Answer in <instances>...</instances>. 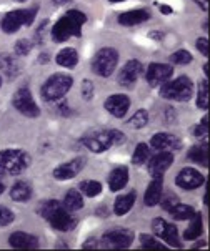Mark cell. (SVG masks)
<instances>
[{
  "label": "cell",
  "mask_w": 210,
  "mask_h": 251,
  "mask_svg": "<svg viewBox=\"0 0 210 251\" xmlns=\"http://www.w3.org/2000/svg\"><path fill=\"white\" fill-rule=\"evenodd\" d=\"M40 216L45 218L52 225V228L59 229V231H70L75 226V218L70 215V211L63 206V203L55 201V200H49L40 205Z\"/></svg>",
  "instance_id": "1"
},
{
  "label": "cell",
  "mask_w": 210,
  "mask_h": 251,
  "mask_svg": "<svg viewBox=\"0 0 210 251\" xmlns=\"http://www.w3.org/2000/svg\"><path fill=\"white\" fill-rule=\"evenodd\" d=\"M87 17L85 14L79 10H70L67 12L52 28V40L60 44V42H65L70 37H80L82 33V25L85 24Z\"/></svg>",
  "instance_id": "2"
},
{
  "label": "cell",
  "mask_w": 210,
  "mask_h": 251,
  "mask_svg": "<svg viewBox=\"0 0 210 251\" xmlns=\"http://www.w3.org/2000/svg\"><path fill=\"white\" fill-rule=\"evenodd\" d=\"M82 142L90 151L102 153V151L109 150L110 147L122 145L125 142V137H123V133L119 130H97V131H92V133L85 135Z\"/></svg>",
  "instance_id": "3"
},
{
  "label": "cell",
  "mask_w": 210,
  "mask_h": 251,
  "mask_svg": "<svg viewBox=\"0 0 210 251\" xmlns=\"http://www.w3.org/2000/svg\"><path fill=\"white\" fill-rule=\"evenodd\" d=\"M30 156L22 150H3L0 151V175H20L29 168Z\"/></svg>",
  "instance_id": "4"
},
{
  "label": "cell",
  "mask_w": 210,
  "mask_h": 251,
  "mask_svg": "<svg viewBox=\"0 0 210 251\" xmlns=\"http://www.w3.org/2000/svg\"><path fill=\"white\" fill-rule=\"evenodd\" d=\"M162 99L174 101H187L194 95V83L187 76H177L175 80H167L160 88Z\"/></svg>",
  "instance_id": "5"
},
{
  "label": "cell",
  "mask_w": 210,
  "mask_h": 251,
  "mask_svg": "<svg viewBox=\"0 0 210 251\" xmlns=\"http://www.w3.org/2000/svg\"><path fill=\"white\" fill-rule=\"evenodd\" d=\"M74 85V78L67 74H54L47 78V82L42 85V97L49 101L60 100L67 95V92Z\"/></svg>",
  "instance_id": "6"
},
{
  "label": "cell",
  "mask_w": 210,
  "mask_h": 251,
  "mask_svg": "<svg viewBox=\"0 0 210 251\" xmlns=\"http://www.w3.org/2000/svg\"><path fill=\"white\" fill-rule=\"evenodd\" d=\"M37 10H38L37 7H32V8H19V10L8 12L2 19V30L5 33H15L24 25L30 27L33 24V20H35Z\"/></svg>",
  "instance_id": "7"
},
{
  "label": "cell",
  "mask_w": 210,
  "mask_h": 251,
  "mask_svg": "<svg viewBox=\"0 0 210 251\" xmlns=\"http://www.w3.org/2000/svg\"><path fill=\"white\" fill-rule=\"evenodd\" d=\"M119 63V52L112 47H104L92 58V72L98 76H110Z\"/></svg>",
  "instance_id": "8"
},
{
  "label": "cell",
  "mask_w": 210,
  "mask_h": 251,
  "mask_svg": "<svg viewBox=\"0 0 210 251\" xmlns=\"http://www.w3.org/2000/svg\"><path fill=\"white\" fill-rule=\"evenodd\" d=\"M102 246L112 250H122L128 248L134 241V233L125 228H114L110 231H105L102 236Z\"/></svg>",
  "instance_id": "9"
},
{
  "label": "cell",
  "mask_w": 210,
  "mask_h": 251,
  "mask_svg": "<svg viewBox=\"0 0 210 251\" xmlns=\"http://www.w3.org/2000/svg\"><path fill=\"white\" fill-rule=\"evenodd\" d=\"M14 107L29 118H35L40 115V108L37 107L35 100H33V97H32V92H30L27 87H22L15 92Z\"/></svg>",
  "instance_id": "10"
},
{
  "label": "cell",
  "mask_w": 210,
  "mask_h": 251,
  "mask_svg": "<svg viewBox=\"0 0 210 251\" xmlns=\"http://www.w3.org/2000/svg\"><path fill=\"white\" fill-rule=\"evenodd\" d=\"M174 69L170 65H165V63H150L147 67V72H145V78L150 87H158L164 82L172 76Z\"/></svg>",
  "instance_id": "11"
},
{
  "label": "cell",
  "mask_w": 210,
  "mask_h": 251,
  "mask_svg": "<svg viewBox=\"0 0 210 251\" xmlns=\"http://www.w3.org/2000/svg\"><path fill=\"white\" fill-rule=\"evenodd\" d=\"M205 181L204 175L200 172H197L195 168H183L180 170V173L175 178V183L177 186L183 190H195L199 186H202Z\"/></svg>",
  "instance_id": "12"
},
{
  "label": "cell",
  "mask_w": 210,
  "mask_h": 251,
  "mask_svg": "<svg viewBox=\"0 0 210 251\" xmlns=\"http://www.w3.org/2000/svg\"><path fill=\"white\" fill-rule=\"evenodd\" d=\"M172 161H174V155L170 151H158L149 161V173L152 175V178L164 176V173L170 168Z\"/></svg>",
  "instance_id": "13"
},
{
  "label": "cell",
  "mask_w": 210,
  "mask_h": 251,
  "mask_svg": "<svg viewBox=\"0 0 210 251\" xmlns=\"http://www.w3.org/2000/svg\"><path fill=\"white\" fill-rule=\"evenodd\" d=\"M128 108H130V99L123 93H115V95H110L105 100V110L117 118L125 117Z\"/></svg>",
  "instance_id": "14"
},
{
  "label": "cell",
  "mask_w": 210,
  "mask_h": 251,
  "mask_svg": "<svg viewBox=\"0 0 210 251\" xmlns=\"http://www.w3.org/2000/svg\"><path fill=\"white\" fill-rule=\"evenodd\" d=\"M85 161L82 158H75V160H70L67 163H62L60 167H57L54 170V178L55 180H60V181H65V180H72L82 172Z\"/></svg>",
  "instance_id": "15"
},
{
  "label": "cell",
  "mask_w": 210,
  "mask_h": 251,
  "mask_svg": "<svg viewBox=\"0 0 210 251\" xmlns=\"http://www.w3.org/2000/svg\"><path fill=\"white\" fill-rule=\"evenodd\" d=\"M142 70H144V67L139 60H128L125 65H123V69L119 75V83L132 87V85L137 82V78L140 76V74H142Z\"/></svg>",
  "instance_id": "16"
},
{
  "label": "cell",
  "mask_w": 210,
  "mask_h": 251,
  "mask_svg": "<svg viewBox=\"0 0 210 251\" xmlns=\"http://www.w3.org/2000/svg\"><path fill=\"white\" fill-rule=\"evenodd\" d=\"M162 193H164V176L153 178L152 183L147 186V191L144 195V201L147 206H155L158 205L162 198Z\"/></svg>",
  "instance_id": "17"
},
{
  "label": "cell",
  "mask_w": 210,
  "mask_h": 251,
  "mask_svg": "<svg viewBox=\"0 0 210 251\" xmlns=\"http://www.w3.org/2000/svg\"><path fill=\"white\" fill-rule=\"evenodd\" d=\"M150 147L158 151H170L180 147V142L170 133H155L150 138Z\"/></svg>",
  "instance_id": "18"
},
{
  "label": "cell",
  "mask_w": 210,
  "mask_h": 251,
  "mask_svg": "<svg viewBox=\"0 0 210 251\" xmlns=\"http://www.w3.org/2000/svg\"><path fill=\"white\" fill-rule=\"evenodd\" d=\"M8 243H10V246H14V248L29 250V248H37L38 240H37V236L29 235V233L15 231V233H12L10 238H8Z\"/></svg>",
  "instance_id": "19"
},
{
  "label": "cell",
  "mask_w": 210,
  "mask_h": 251,
  "mask_svg": "<svg viewBox=\"0 0 210 251\" xmlns=\"http://www.w3.org/2000/svg\"><path fill=\"white\" fill-rule=\"evenodd\" d=\"M150 19L149 12L147 10H128L125 14H120L119 15V24L120 25H125V27H132V25H139L142 22H147Z\"/></svg>",
  "instance_id": "20"
},
{
  "label": "cell",
  "mask_w": 210,
  "mask_h": 251,
  "mask_svg": "<svg viewBox=\"0 0 210 251\" xmlns=\"http://www.w3.org/2000/svg\"><path fill=\"white\" fill-rule=\"evenodd\" d=\"M128 183V168L127 167H117L110 172L109 175V188L112 191L122 190Z\"/></svg>",
  "instance_id": "21"
},
{
  "label": "cell",
  "mask_w": 210,
  "mask_h": 251,
  "mask_svg": "<svg viewBox=\"0 0 210 251\" xmlns=\"http://www.w3.org/2000/svg\"><path fill=\"white\" fill-rule=\"evenodd\" d=\"M55 62L62 67H67V69H74V67L79 63V53H77L75 49L72 47H67V49H62L55 57Z\"/></svg>",
  "instance_id": "22"
},
{
  "label": "cell",
  "mask_w": 210,
  "mask_h": 251,
  "mask_svg": "<svg viewBox=\"0 0 210 251\" xmlns=\"http://www.w3.org/2000/svg\"><path fill=\"white\" fill-rule=\"evenodd\" d=\"M32 197V186L29 185L27 181H17L10 190V198L14 201H19V203H24L30 200Z\"/></svg>",
  "instance_id": "23"
},
{
  "label": "cell",
  "mask_w": 210,
  "mask_h": 251,
  "mask_svg": "<svg viewBox=\"0 0 210 251\" xmlns=\"http://www.w3.org/2000/svg\"><path fill=\"white\" fill-rule=\"evenodd\" d=\"M134 203H135V193H134V191H130V193H127V195H122V197H119L117 200H115V205H114L115 215H117V216L127 215L128 211L132 210Z\"/></svg>",
  "instance_id": "24"
},
{
  "label": "cell",
  "mask_w": 210,
  "mask_h": 251,
  "mask_svg": "<svg viewBox=\"0 0 210 251\" xmlns=\"http://www.w3.org/2000/svg\"><path fill=\"white\" fill-rule=\"evenodd\" d=\"M0 72H3L10 78H14V76L20 74V65L12 55L0 53Z\"/></svg>",
  "instance_id": "25"
},
{
  "label": "cell",
  "mask_w": 210,
  "mask_h": 251,
  "mask_svg": "<svg viewBox=\"0 0 210 251\" xmlns=\"http://www.w3.org/2000/svg\"><path fill=\"white\" fill-rule=\"evenodd\" d=\"M63 206L67 208L68 211H77L84 206V198L80 195V191L77 190H68L65 195V200H63Z\"/></svg>",
  "instance_id": "26"
},
{
  "label": "cell",
  "mask_w": 210,
  "mask_h": 251,
  "mask_svg": "<svg viewBox=\"0 0 210 251\" xmlns=\"http://www.w3.org/2000/svg\"><path fill=\"white\" fill-rule=\"evenodd\" d=\"M194 221L190 223V226H188V229L185 233H183V238H185L187 241H194V240H197L200 235H202V231H204V225H202V216H200L199 213H195L194 216Z\"/></svg>",
  "instance_id": "27"
},
{
  "label": "cell",
  "mask_w": 210,
  "mask_h": 251,
  "mask_svg": "<svg viewBox=\"0 0 210 251\" xmlns=\"http://www.w3.org/2000/svg\"><path fill=\"white\" fill-rule=\"evenodd\" d=\"M170 215L174 216L175 220H179V221H183V220H192V216L195 215V210L192 208L190 205H185V203H177L172 210L169 211Z\"/></svg>",
  "instance_id": "28"
},
{
  "label": "cell",
  "mask_w": 210,
  "mask_h": 251,
  "mask_svg": "<svg viewBox=\"0 0 210 251\" xmlns=\"http://www.w3.org/2000/svg\"><path fill=\"white\" fill-rule=\"evenodd\" d=\"M80 191L89 198H93L97 195H100L102 191V185L98 181H93V180H85L80 183Z\"/></svg>",
  "instance_id": "29"
},
{
  "label": "cell",
  "mask_w": 210,
  "mask_h": 251,
  "mask_svg": "<svg viewBox=\"0 0 210 251\" xmlns=\"http://www.w3.org/2000/svg\"><path fill=\"white\" fill-rule=\"evenodd\" d=\"M150 158V148L149 145L145 143H139L134 151V156H132V163L134 165H144L145 161Z\"/></svg>",
  "instance_id": "30"
},
{
  "label": "cell",
  "mask_w": 210,
  "mask_h": 251,
  "mask_svg": "<svg viewBox=\"0 0 210 251\" xmlns=\"http://www.w3.org/2000/svg\"><path fill=\"white\" fill-rule=\"evenodd\" d=\"M188 158H190L192 161H195V163L207 167V148L195 145V147H192L190 151H188Z\"/></svg>",
  "instance_id": "31"
},
{
  "label": "cell",
  "mask_w": 210,
  "mask_h": 251,
  "mask_svg": "<svg viewBox=\"0 0 210 251\" xmlns=\"http://www.w3.org/2000/svg\"><path fill=\"white\" fill-rule=\"evenodd\" d=\"M197 107L205 110L209 107V83L207 80H202L199 83V92H197Z\"/></svg>",
  "instance_id": "32"
},
{
  "label": "cell",
  "mask_w": 210,
  "mask_h": 251,
  "mask_svg": "<svg viewBox=\"0 0 210 251\" xmlns=\"http://www.w3.org/2000/svg\"><path fill=\"white\" fill-rule=\"evenodd\" d=\"M147 122H149L147 110H137L127 123H128V126H132V128H144V126L147 125Z\"/></svg>",
  "instance_id": "33"
},
{
  "label": "cell",
  "mask_w": 210,
  "mask_h": 251,
  "mask_svg": "<svg viewBox=\"0 0 210 251\" xmlns=\"http://www.w3.org/2000/svg\"><path fill=\"white\" fill-rule=\"evenodd\" d=\"M162 240L167 241L170 246H174V248H180V241H179V231H177V228L174 226V225H167V228H165V231H164V235H162Z\"/></svg>",
  "instance_id": "34"
},
{
  "label": "cell",
  "mask_w": 210,
  "mask_h": 251,
  "mask_svg": "<svg viewBox=\"0 0 210 251\" xmlns=\"http://www.w3.org/2000/svg\"><path fill=\"white\" fill-rule=\"evenodd\" d=\"M170 60L174 63H177V65H187V63H190L194 60V57H192L187 50H177V52H174L170 55Z\"/></svg>",
  "instance_id": "35"
},
{
  "label": "cell",
  "mask_w": 210,
  "mask_h": 251,
  "mask_svg": "<svg viewBox=\"0 0 210 251\" xmlns=\"http://www.w3.org/2000/svg\"><path fill=\"white\" fill-rule=\"evenodd\" d=\"M160 201H162V208H164V210H167V211H170L180 201V200H179L177 195L167 193V195H164V198H160Z\"/></svg>",
  "instance_id": "36"
},
{
  "label": "cell",
  "mask_w": 210,
  "mask_h": 251,
  "mask_svg": "<svg viewBox=\"0 0 210 251\" xmlns=\"http://www.w3.org/2000/svg\"><path fill=\"white\" fill-rule=\"evenodd\" d=\"M140 241H142V248H147V250H164V245L158 243L155 238H150L147 235H142V236H140Z\"/></svg>",
  "instance_id": "37"
},
{
  "label": "cell",
  "mask_w": 210,
  "mask_h": 251,
  "mask_svg": "<svg viewBox=\"0 0 210 251\" xmlns=\"http://www.w3.org/2000/svg\"><path fill=\"white\" fill-rule=\"evenodd\" d=\"M15 50V55H20V57H25L30 50H32V44H30L29 40H25V38H22V40H19L14 47Z\"/></svg>",
  "instance_id": "38"
},
{
  "label": "cell",
  "mask_w": 210,
  "mask_h": 251,
  "mask_svg": "<svg viewBox=\"0 0 210 251\" xmlns=\"http://www.w3.org/2000/svg\"><path fill=\"white\" fill-rule=\"evenodd\" d=\"M167 221L164 218H155L152 221V231H153V235L158 236V238H162V235H164V231H165V228H167Z\"/></svg>",
  "instance_id": "39"
},
{
  "label": "cell",
  "mask_w": 210,
  "mask_h": 251,
  "mask_svg": "<svg viewBox=\"0 0 210 251\" xmlns=\"http://www.w3.org/2000/svg\"><path fill=\"white\" fill-rule=\"evenodd\" d=\"M14 213H12L8 208H3L0 206V226H7V225H10L12 221H14Z\"/></svg>",
  "instance_id": "40"
},
{
  "label": "cell",
  "mask_w": 210,
  "mask_h": 251,
  "mask_svg": "<svg viewBox=\"0 0 210 251\" xmlns=\"http://www.w3.org/2000/svg\"><path fill=\"white\" fill-rule=\"evenodd\" d=\"M93 95V83L90 80H84L82 82V97L85 100H90Z\"/></svg>",
  "instance_id": "41"
},
{
  "label": "cell",
  "mask_w": 210,
  "mask_h": 251,
  "mask_svg": "<svg viewBox=\"0 0 210 251\" xmlns=\"http://www.w3.org/2000/svg\"><path fill=\"white\" fill-rule=\"evenodd\" d=\"M197 49H199V52L204 55V57H207L209 55V40L207 38H199L197 40Z\"/></svg>",
  "instance_id": "42"
},
{
  "label": "cell",
  "mask_w": 210,
  "mask_h": 251,
  "mask_svg": "<svg viewBox=\"0 0 210 251\" xmlns=\"http://www.w3.org/2000/svg\"><path fill=\"white\" fill-rule=\"evenodd\" d=\"M205 133H207V117H205L204 120H202V123H200V125L195 128V135H197V137H204Z\"/></svg>",
  "instance_id": "43"
},
{
  "label": "cell",
  "mask_w": 210,
  "mask_h": 251,
  "mask_svg": "<svg viewBox=\"0 0 210 251\" xmlns=\"http://www.w3.org/2000/svg\"><path fill=\"white\" fill-rule=\"evenodd\" d=\"M84 248H98V243H97V240H89L87 243H84Z\"/></svg>",
  "instance_id": "44"
},
{
  "label": "cell",
  "mask_w": 210,
  "mask_h": 251,
  "mask_svg": "<svg viewBox=\"0 0 210 251\" xmlns=\"http://www.w3.org/2000/svg\"><path fill=\"white\" fill-rule=\"evenodd\" d=\"M195 2H197V5H199L200 8H204V10H207V0H195Z\"/></svg>",
  "instance_id": "45"
},
{
  "label": "cell",
  "mask_w": 210,
  "mask_h": 251,
  "mask_svg": "<svg viewBox=\"0 0 210 251\" xmlns=\"http://www.w3.org/2000/svg\"><path fill=\"white\" fill-rule=\"evenodd\" d=\"M160 12L162 14H172V8H170L169 5H160Z\"/></svg>",
  "instance_id": "46"
},
{
  "label": "cell",
  "mask_w": 210,
  "mask_h": 251,
  "mask_svg": "<svg viewBox=\"0 0 210 251\" xmlns=\"http://www.w3.org/2000/svg\"><path fill=\"white\" fill-rule=\"evenodd\" d=\"M38 62H49V55H47V53H42L40 55V58H38Z\"/></svg>",
  "instance_id": "47"
},
{
  "label": "cell",
  "mask_w": 210,
  "mask_h": 251,
  "mask_svg": "<svg viewBox=\"0 0 210 251\" xmlns=\"http://www.w3.org/2000/svg\"><path fill=\"white\" fill-rule=\"evenodd\" d=\"M67 2H70V0H54V5H63Z\"/></svg>",
  "instance_id": "48"
},
{
  "label": "cell",
  "mask_w": 210,
  "mask_h": 251,
  "mask_svg": "<svg viewBox=\"0 0 210 251\" xmlns=\"http://www.w3.org/2000/svg\"><path fill=\"white\" fill-rule=\"evenodd\" d=\"M3 190H5V185H3V183H2V181H0V195H2V193H3Z\"/></svg>",
  "instance_id": "49"
},
{
  "label": "cell",
  "mask_w": 210,
  "mask_h": 251,
  "mask_svg": "<svg viewBox=\"0 0 210 251\" xmlns=\"http://www.w3.org/2000/svg\"><path fill=\"white\" fill-rule=\"evenodd\" d=\"M110 3H120V2H125V0H109Z\"/></svg>",
  "instance_id": "50"
},
{
  "label": "cell",
  "mask_w": 210,
  "mask_h": 251,
  "mask_svg": "<svg viewBox=\"0 0 210 251\" xmlns=\"http://www.w3.org/2000/svg\"><path fill=\"white\" fill-rule=\"evenodd\" d=\"M15 2H25V0H15Z\"/></svg>",
  "instance_id": "51"
},
{
  "label": "cell",
  "mask_w": 210,
  "mask_h": 251,
  "mask_svg": "<svg viewBox=\"0 0 210 251\" xmlns=\"http://www.w3.org/2000/svg\"><path fill=\"white\" fill-rule=\"evenodd\" d=\"M0 87H2V78H0Z\"/></svg>",
  "instance_id": "52"
}]
</instances>
